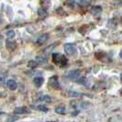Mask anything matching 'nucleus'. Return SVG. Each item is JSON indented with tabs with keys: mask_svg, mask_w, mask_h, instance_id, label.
I'll use <instances>...</instances> for the list:
<instances>
[{
	"mask_svg": "<svg viewBox=\"0 0 122 122\" xmlns=\"http://www.w3.org/2000/svg\"><path fill=\"white\" fill-rule=\"evenodd\" d=\"M52 61L56 64H60L61 66H66L67 65V59L65 56L60 54V53H53L52 54Z\"/></svg>",
	"mask_w": 122,
	"mask_h": 122,
	"instance_id": "f257e3e1",
	"label": "nucleus"
},
{
	"mask_svg": "<svg viewBox=\"0 0 122 122\" xmlns=\"http://www.w3.org/2000/svg\"><path fill=\"white\" fill-rule=\"evenodd\" d=\"M64 51L65 53L68 55H73L75 53L76 51V48L73 44H71V43H67L64 45Z\"/></svg>",
	"mask_w": 122,
	"mask_h": 122,
	"instance_id": "f03ea898",
	"label": "nucleus"
},
{
	"mask_svg": "<svg viewBox=\"0 0 122 122\" xmlns=\"http://www.w3.org/2000/svg\"><path fill=\"white\" fill-rule=\"evenodd\" d=\"M49 85L50 86H51L52 88L54 89H60L61 86H60V84H59V81H58V78L56 76H52L49 79Z\"/></svg>",
	"mask_w": 122,
	"mask_h": 122,
	"instance_id": "7ed1b4c3",
	"label": "nucleus"
},
{
	"mask_svg": "<svg viewBox=\"0 0 122 122\" xmlns=\"http://www.w3.org/2000/svg\"><path fill=\"white\" fill-rule=\"evenodd\" d=\"M30 112V109L27 107H18L14 109L15 114H28Z\"/></svg>",
	"mask_w": 122,
	"mask_h": 122,
	"instance_id": "20e7f679",
	"label": "nucleus"
},
{
	"mask_svg": "<svg viewBox=\"0 0 122 122\" xmlns=\"http://www.w3.org/2000/svg\"><path fill=\"white\" fill-rule=\"evenodd\" d=\"M6 86H7V87H8L10 90H12V91L16 90V89L18 88V84H17V82L12 79L7 80V82H6Z\"/></svg>",
	"mask_w": 122,
	"mask_h": 122,
	"instance_id": "39448f33",
	"label": "nucleus"
},
{
	"mask_svg": "<svg viewBox=\"0 0 122 122\" xmlns=\"http://www.w3.org/2000/svg\"><path fill=\"white\" fill-rule=\"evenodd\" d=\"M33 83L34 85L37 86V87H41L42 86V84L44 83V78L41 77V76H37L33 79Z\"/></svg>",
	"mask_w": 122,
	"mask_h": 122,
	"instance_id": "423d86ee",
	"label": "nucleus"
},
{
	"mask_svg": "<svg viewBox=\"0 0 122 122\" xmlns=\"http://www.w3.org/2000/svg\"><path fill=\"white\" fill-rule=\"evenodd\" d=\"M48 39H49V35H48V34H43V35L39 37L37 42H38V44H43L45 41H48Z\"/></svg>",
	"mask_w": 122,
	"mask_h": 122,
	"instance_id": "0eeeda50",
	"label": "nucleus"
},
{
	"mask_svg": "<svg viewBox=\"0 0 122 122\" xmlns=\"http://www.w3.org/2000/svg\"><path fill=\"white\" fill-rule=\"evenodd\" d=\"M80 75V71L79 70H73V71H71L70 73H69V77L71 79H76L78 78Z\"/></svg>",
	"mask_w": 122,
	"mask_h": 122,
	"instance_id": "6e6552de",
	"label": "nucleus"
},
{
	"mask_svg": "<svg viewBox=\"0 0 122 122\" xmlns=\"http://www.w3.org/2000/svg\"><path fill=\"white\" fill-rule=\"evenodd\" d=\"M38 15H39V17H40V18H44L48 16V13H47V11H46L43 7H41V8H39V9H38Z\"/></svg>",
	"mask_w": 122,
	"mask_h": 122,
	"instance_id": "1a4fd4ad",
	"label": "nucleus"
},
{
	"mask_svg": "<svg viewBox=\"0 0 122 122\" xmlns=\"http://www.w3.org/2000/svg\"><path fill=\"white\" fill-rule=\"evenodd\" d=\"M91 12L95 16H98L100 13L102 12V8L100 6H93L91 9Z\"/></svg>",
	"mask_w": 122,
	"mask_h": 122,
	"instance_id": "9d476101",
	"label": "nucleus"
},
{
	"mask_svg": "<svg viewBox=\"0 0 122 122\" xmlns=\"http://www.w3.org/2000/svg\"><path fill=\"white\" fill-rule=\"evenodd\" d=\"M35 61L39 63H47V58H45L43 56H37Z\"/></svg>",
	"mask_w": 122,
	"mask_h": 122,
	"instance_id": "9b49d317",
	"label": "nucleus"
},
{
	"mask_svg": "<svg viewBox=\"0 0 122 122\" xmlns=\"http://www.w3.org/2000/svg\"><path fill=\"white\" fill-rule=\"evenodd\" d=\"M65 111H66V109H65V107H58L55 108V112H56L57 114H59V115L64 114Z\"/></svg>",
	"mask_w": 122,
	"mask_h": 122,
	"instance_id": "f8f14e48",
	"label": "nucleus"
},
{
	"mask_svg": "<svg viewBox=\"0 0 122 122\" xmlns=\"http://www.w3.org/2000/svg\"><path fill=\"white\" fill-rule=\"evenodd\" d=\"M6 48L9 50H14L16 48V44L14 42H12V41H6Z\"/></svg>",
	"mask_w": 122,
	"mask_h": 122,
	"instance_id": "ddd939ff",
	"label": "nucleus"
},
{
	"mask_svg": "<svg viewBox=\"0 0 122 122\" xmlns=\"http://www.w3.org/2000/svg\"><path fill=\"white\" fill-rule=\"evenodd\" d=\"M16 36V33H15V31L12 30H10L6 31V37H7V39H14Z\"/></svg>",
	"mask_w": 122,
	"mask_h": 122,
	"instance_id": "4468645a",
	"label": "nucleus"
},
{
	"mask_svg": "<svg viewBox=\"0 0 122 122\" xmlns=\"http://www.w3.org/2000/svg\"><path fill=\"white\" fill-rule=\"evenodd\" d=\"M69 97H81V93L76 91H70L69 92Z\"/></svg>",
	"mask_w": 122,
	"mask_h": 122,
	"instance_id": "2eb2a0df",
	"label": "nucleus"
},
{
	"mask_svg": "<svg viewBox=\"0 0 122 122\" xmlns=\"http://www.w3.org/2000/svg\"><path fill=\"white\" fill-rule=\"evenodd\" d=\"M35 108H36L37 110H39V111H41V112H47V111H48L47 107H45V106H41V105L35 107Z\"/></svg>",
	"mask_w": 122,
	"mask_h": 122,
	"instance_id": "dca6fc26",
	"label": "nucleus"
},
{
	"mask_svg": "<svg viewBox=\"0 0 122 122\" xmlns=\"http://www.w3.org/2000/svg\"><path fill=\"white\" fill-rule=\"evenodd\" d=\"M28 66L30 68H36L38 66V62L36 61H30L28 62Z\"/></svg>",
	"mask_w": 122,
	"mask_h": 122,
	"instance_id": "f3484780",
	"label": "nucleus"
},
{
	"mask_svg": "<svg viewBox=\"0 0 122 122\" xmlns=\"http://www.w3.org/2000/svg\"><path fill=\"white\" fill-rule=\"evenodd\" d=\"M41 101H43V102H47V103H51V98L49 96H43L41 97Z\"/></svg>",
	"mask_w": 122,
	"mask_h": 122,
	"instance_id": "a211bd4d",
	"label": "nucleus"
},
{
	"mask_svg": "<svg viewBox=\"0 0 122 122\" xmlns=\"http://www.w3.org/2000/svg\"><path fill=\"white\" fill-rule=\"evenodd\" d=\"M86 77H81L79 80H77V81H76V83H77V84H81V85H86Z\"/></svg>",
	"mask_w": 122,
	"mask_h": 122,
	"instance_id": "6ab92c4d",
	"label": "nucleus"
},
{
	"mask_svg": "<svg viewBox=\"0 0 122 122\" xmlns=\"http://www.w3.org/2000/svg\"><path fill=\"white\" fill-rule=\"evenodd\" d=\"M18 118V117H9V120H17Z\"/></svg>",
	"mask_w": 122,
	"mask_h": 122,
	"instance_id": "aec40b11",
	"label": "nucleus"
},
{
	"mask_svg": "<svg viewBox=\"0 0 122 122\" xmlns=\"http://www.w3.org/2000/svg\"><path fill=\"white\" fill-rule=\"evenodd\" d=\"M119 57H120V59L122 60V51H120V52H119Z\"/></svg>",
	"mask_w": 122,
	"mask_h": 122,
	"instance_id": "412c9836",
	"label": "nucleus"
},
{
	"mask_svg": "<svg viewBox=\"0 0 122 122\" xmlns=\"http://www.w3.org/2000/svg\"><path fill=\"white\" fill-rule=\"evenodd\" d=\"M120 80H121V82H122V73H121V74H120Z\"/></svg>",
	"mask_w": 122,
	"mask_h": 122,
	"instance_id": "4be33fe9",
	"label": "nucleus"
},
{
	"mask_svg": "<svg viewBox=\"0 0 122 122\" xmlns=\"http://www.w3.org/2000/svg\"><path fill=\"white\" fill-rule=\"evenodd\" d=\"M2 114H4V112H0V115H2Z\"/></svg>",
	"mask_w": 122,
	"mask_h": 122,
	"instance_id": "5701e85b",
	"label": "nucleus"
},
{
	"mask_svg": "<svg viewBox=\"0 0 122 122\" xmlns=\"http://www.w3.org/2000/svg\"><path fill=\"white\" fill-rule=\"evenodd\" d=\"M1 39H2V35H1V34H0V40H1Z\"/></svg>",
	"mask_w": 122,
	"mask_h": 122,
	"instance_id": "b1692460",
	"label": "nucleus"
}]
</instances>
